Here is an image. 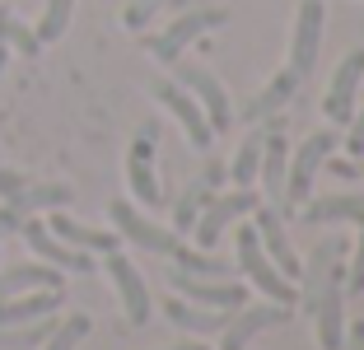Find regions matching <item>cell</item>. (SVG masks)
<instances>
[{
	"mask_svg": "<svg viewBox=\"0 0 364 350\" xmlns=\"http://www.w3.org/2000/svg\"><path fill=\"white\" fill-rule=\"evenodd\" d=\"M238 271H243L247 280H252V290H257L262 299H271V304H299V290H294V280L280 276V266L267 257V248H262L257 229L252 224H238Z\"/></svg>",
	"mask_w": 364,
	"mask_h": 350,
	"instance_id": "1",
	"label": "cell"
},
{
	"mask_svg": "<svg viewBox=\"0 0 364 350\" xmlns=\"http://www.w3.org/2000/svg\"><path fill=\"white\" fill-rule=\"evenodd\" d=\"M225 23H229L225 5H192V10H182L164 33H150L145 47H150V56H159L164 65H173V61H182V52H187L196 38H205L210 28H225Z\"/></svg>",
	"mask_w": 364,
	"mask_h": 350,
	"instance_id": "2",
	"label": "cell"
},
{
	"mask_svg": "<svg viewBox=\"0 0 364 350\" xmlns=\"http://www.w3.org/2000/svg\"><path fill=\"white\" fill-rule=\"evenodd\" d=\"M341 145V136H336V127H322L313 131L309 140H304L299 149H294V159H289L285 169V211L280 215H294L304 201L313 196V182H318V169L327 164V154Z\"/></svg>",
	"mask_w": 364,
	"mask_h": 350,
	"instance_id": "3",
	"label": "cell"
},
{
	"mask_svg": "<svg viewBox=\"0 0 364 350\" xmlns=\"http://www.w3.org/2000/svg\"><path fill=\"white\" fill-rule=\"evenodd\" d=\"M346 253H350V238H346V233H327V238L304 257V266H299V304L309 308V313H313V304H318V295L327 290V280L346 276Z\"/></svg>",
	"mask_w": 364,
	"mask_h": 350,
	"instance_id": "4",
	"label": "cell"
},
{
	"mask_svg": "<svg viewBox=\"0 0 364 350\" xmlns=\"http://www.w3.org/2000/svg\"><path fill=\"white\" fill-rule=\"evenodd\" d=\"M173 80H178L187 94L201 103V112H205V122H210V131L220 136V131H229L234 127V107H229V94H225V85L215 80L205 65H192V61H173Z\"/></svg>",
	"mask_w": 364,
	"mask_h": 350,
	"instance_id": "5",
	"label": "cell"
},
{
	"mask_svg": "<svg viewBox=\"0 0 364 350\" xmlns=\"http://www.w3.org/2000/svg\"><path fill=\"white\" fill-rule=\"evenodd\" d=\"M257 206H262V201H257V191H252V187L215 191V196H210V206L201 211V220L192 224V233H196V248H201V253H210V248L220 243V233H225V229H229L234 220H243V215H252Z\"/></svg>",
	"mask_w": 364,
	"mask_h": 350,
	"instance_id": "6",
	"label": "cell"
},
{
	"mask_svg": "<svg viewBox=\"0 0 364 350\" xmlns=\"http://www.w3.org/2000/svg\"><path fill=\"white\" fill-rule=\"evenodd\" d=\"M322 0H299V14H294V33H289V70L304 80H313L318 70V52H322Z\"/></svg>",
	"mask_w": 364,
	"mask_h": 350,
	"instance_id": "7",
	"label": "cell"
},
{
	"mask_svg": "<svg viewBox=\"0 0 364 350\" xmlns=\"http://www.w3.org/2000/svg\"><path fill=\"white\" fill-rule=\"evenodd\" d=\"M154 140H159V127L154 122H145V127L136 131V140H131L127 149V182H131V196H136L140 206H164V191H159V178H154Z\"/></svg>",
	"mask_w": 364,
	"mask_h": 350,
	"instance_id": "8",
	"label": "cell"
},
{
	"mask_svg": "<svg viewBox=\"0 0 364 350\" xmlns=\"http://www.w3.org/2000/svg\"><path fill=\"white\" fill-rule=\"evenodd\" d=\"M107 215H112V224H117L122 238H127L131 248H140V253L173 257V253H178V243H182V238H178L173 229H164V224L145 220V215H140L131 201H112V206H107Z\"/></svg>",
	"mask_w": 364,
	"mask_h": 350,
	"instance_id": "9",
	"label": "cell"
},
{
	"mask_svg": "<svg viewBox=\"0 0 364 350\" xmlns=\"http://www.w3.org/2000/svg\"><path fill=\"white\" fill-rule=\"evenodd\" d=\"M150 94L159 98L173 117H178V127L187 131V145H192V149H210L215 145V131H210V122H205L201 103H196V98L178 85V80H164V75H159V80L150 85Z\"/></svg>",
	"mask_w": 364,
	"mask_h": 350,
	"instance_id": "10",
	"label": "cell"
},
{
	"mask_svg": "<svg viewBox=\"0 0 364 350\" xmlns=\"http://www.w3.org/2000/svg\"><path fill=\"white\" fill-rule=\"evenodd\" d=\"M289 318H294V308H289V304H271V299H267V304H243V308L229 313L225 332H220V350H243L257 332L285 327Z\"/></svg>",
	"mask_w": 364,
	"mask_h": 350,
	"instance_id": "11",
	"label": "cell"
},
{
	"mask_svg": "<svg viewBox=\"0 0 364 350\" xmlns=\"http://www.w3.org/2000/svg\"><path fill=\"white\" fill-rule=\"evenodd\" d=\"M70 196H75V187H65V182H28L19 196L0 206V233H14L38 211H61V206H70Z\"/></svg>",
	"mask_w": 364,
	"mask_h": 350,
	"instance_id": "12",
	"label": "cell"
},
{
	"mask_svg": "<svg viewBox=\"0 0 364 350\" xmlns=\"http://www.w3.org/2000/svg\"><path fill=\"white\" fill-rule=\"evenodd\" d=\"M225 182H229V164L205 159V173H196V178L187 182V191L173 201V233H192V224L201 220V211L210 206V196L225 187Z\"/></svg>",
	"mask_w": 364,
	"mask_h": 350,
	"instance_id": "13",
	"label": "cell"
},
{
	"mask_svg": "<svg viewBox=\"0 0 364 350\" xmlns=\"http://www.w3.org/2000/svg\"><path fill=\"white\" fill-rule=\"evenodd\" d=\"M364 80V47H355V52L341 56V65H336L332 85H327V94H322V112H327V122L332 127H350L355 117V89H360Z\"/></svg>",
	"mask_w": 364,
	"mask_h": 350,
	"instance_id": "14",
	"label": "cell"
},
{
	"mask_svg": "<svg viewBox=\"0 0 364 350\" xmlns=\"http://www.w3.org/2000/svg\"><path fill=\"white\" fill-rule=\"evenodd\" d=\"M168 285L178 290L187 304H201V308H225V313H234V308H243V304H247V290L238 285V280L187 276V271H178V266H168Z\"/></svg>",
	"mask_w": 364,
	"mask_h": 350,
	"instance_id": "15",
	"label": "cell"
},
{
	"mask_svg": "<svg viewBox=\"0 0 364 350\" xmlns=\"http://www.w3.org/2000/svg\"><path fill=\"white\" fill-rule=\"evenodd\" d=\"M107 276H112V285H117V299H122V313H127L131 327H145L150 322V290H145V276H140L136 266H131V257L122 253H107Z\"/></svg>",
	"mask_w": 364,
	"mask_h": 350,
	"instance_id": "16",
	"label": "cell"
},
{
	"mask_svg": "<svg viewBox=\"0 0 364 350\" xmlns=\"http://www.w3.org/2000/svg\"><path fill=\"white\" fill-rule=\"evenodd\" d=\"M19 229H23V238H28V248H33L38 257H43L47 266H56V271H80V276H89V271H94V257L80 253V248H65L61 238H56V233L47 229V220L28 215V220H23Z\"/></svg>",
	"mask_w": 364,
	"mask_h": 350,
	"instance_id": "17",
	"label": "cell"
},
{
	"mask_svg": "<svg viewBox=\"0 0 364 350\" xmlns=\"http://www.w3.org/2000/svg\"><path fill=\"white\" fill-rule=\"evenodd\" d=\"M252 229H257L267 257L280 266V276L299 280V266L304 262H299V253L289 248V233H285V224H280V211H276V206H257V211H252Z\"/></svg>",
	"mask_w": 364,
	"mask_h": 350,
	"instance_id": "18",
	"label": "cell"
},
{
	"mask_svg": "<svg viewBox=\"0 0 364 350\" xmlns=\"http://www.w3.org/2000/svg\"><path fill=\"white\" fill-rule=\"evenodd\" d=\"M285 169H289V145H285V122L267 131V145H262V169H257V182L267 191V206L285 211Z\"/></svg>",
	"mask_w": 364,
	"mask_h": 350,
	"instance_id": "19",
	"label": "cell"
},
{
	"mask_svg": "<svg viewBox=\"0 0 364 350\" xmlns=\"http://www.w3.org/2000/svg\"><path fill=\"white\" fill-rule=\"evenodd\" d=\"M304 224H364V196L360 191H332V196H309V201L299 206Z\"/></svg>",
	"mask_w": 364,
	"mask_h": 350,
	"instance_id": "20",
	"label": "cell"
},
{
	"mask_svg": "<svg viewBox=\"0 0 364 350\" xmlns=\"http://www.w3.org/2000/svg\"><path fill=\"white\" fill-rule=\"evenodd\" d=\"M164 318L173 322V327L192 332V336H220L229 322L225 308H201V304H187V299H164Z\"/></svg>",
	"mask_w": 364,
	"mask_h": 350,
	"instance_id": "21",
	"label": "cell"
},
{
	"mask_svg": "<svg viewBox=\"0 0 364 350\" xmlns=\"http://www.w3.org/2000/svg\"><path fill=\"white\" fill-rule=\"evenodd\" d=\"M294 94H299V75L285 65L280 75H271V85H267V89H257V94L243 103V122L252 127V122H267V117H276Z\"/></svg>",
	"mask_w": 364,
	"mask_h": 350,
	"instance_id": "22",
	"label": "cell"
},
{
	"mask_svg": "<svg viewBox=\"0 0 364 350\" xmlns=\"http://www.w3.org/2000/svg\"><path fill=\"white\" fill-rule=\"evenodd\" d=\"M47 229H52L65 248H80V253H117V248H122V233L89 229V224L70 220V215H52V220H47Z\"/></svg>",
	"mask_w": 364,
	"mask_h": 350,
	"instance_id": "23",
	"label": "cell"
},
{
	"mask_svg": "<svg viewBox=\"0 0 364 350\" xmlns=\"http://www.w3.org/2000/svg\"><path fill=\"white\" fill-rule=\"evenodd\" d=\"M280 122V112L276 117H267V122H252V131L243 136V145H238V154H234V164H229V182L234 187H252L257 182V169H262V145H267V131Z\"/></svg>",
	"mask_w": 364,
	"mask_h": 350,
	"instance_id": "24",
	"label": "cell"
},
{
	"mask_svg": "<svg viewBox=\"0 0 364 350\" xmlns=\"http://www.w3.org/2000/svg\"><path fill=\"white\" fill-rule=\"evenodd\" d=\"M23 290H61V271L47 262H23V266L0 271V299L23 295Z\"/></svg>",
	"mask_w": 364,
	"mask_h": 350,
	"instance_id": "25",
	"label": "cell"
},
{
	"mask_svg": "<svg viewBox=\"0 0 364 350\" xmlns=\"http://www.w3.org/2000/svg\"><path fill=\"white\" fill-rule=\"evenodd\" d=\"M61 308V290H38V295L19 299H0V327H14V322H33V318H47V313H56Z\"/></svg>",
	"mask_w": 364,
	"mask_h": 350,
	"instance_id": "26",
	"label": "cell"
},
{
	"mask_svg": "<svg viewBox=\"0 0 364 350\" xmlns=\"http://www.w3.org/2000/svg\"><path fill=\"white\" fill-rule=\"evenodd\" d=\"M178 271H187V276H205V280H229L234 276V262H220V257H210V253H201V248H187V243H178V253L168 257Z\"/></svg>",
	"mask_w": 364,
	"mask_h": 350,
	"instance_id": "27",
	"label": "cell"
},
{
	"mask_svg": "<svg viewBox=\"0 0 364 350\" xmlns=\"http://www.w3.org/2000/svg\"><path fill=\"white\" fill-rule=\"evenodd\" d=\"M52 332H56L52 313H47V318H33V322H14V327H0V350H28V346H43Z\"/></svg>",
	"mask_w": 364,
	"mask_h": 350,
	"instance_id": "28",
	"label": "cell"
},
{
	"mask_svg": "<svg viewBox=\"0 0 364 350\" xmlns=\"http://www.w3.org/2000/svg\"><path fill=\"white\" fill-rule=\"evenodd\" d=\"M89 332H94V318H89V313H70L65 322H56V332L43 341V350H75Z\"/></svg>",
	"mask_w": 364,
	"mask_h": 350,
	"instance_id": "29",
	"label": "cell"
},
{
	"mask_svg": "<svg viewBox=\"0 0 364 350\" xmlns=\"http://www.w3.org/2000/svg\"><path fill=\"white\" fill-rule=\"evenodd\" d=\"M70 14H75V0H47L43 19H38V43H56L70 28Z\"/></svg>",
	"mask_w": 364,
	"mask_h": 350,
	"instance_id": "30",
	"label": "cell"
},
{
	"mask_svg": "<svg viewBox=\"0 0 364 350\" xmlns=\"http://www.w3.org/2000/svg\"><path fill=\"white\" fill-rule=\"evenodd\" d=\"M346 295H364V224L355 233V253L346 262Z\"/></svg>",
	"mask_w": 364,
	"mask_h": 350,
	"instance_id": "31",
	"label": "cell"
},
{
	"mask_svg": "<svg viewBox=\"0 0 364 350\" xmlns=\"http://www.w3.org/2000/svg\"><path fill=\"white\" fill-rule=\"evenodd\" d=\"M0 38H5V43H14L23 56H33L38 47H43V43H38V33H28L23 23H14V19H0Z\"/></svg>",
	"mask_w": 364,
	"mask_h": 350,
	"instance_id": "32",
	"label": "cell"
},
{
	"mask_svg": "<svg viewBox=\"0 0 364 350\" xmlns=\"http://www.w3.org/2000/svg\"><path fill=\"white\" fill-rule=\"evenodd\" d=\"M346 154H350V159H360V154H364V107L350 117V136H346Z\"/></svg>",
	"mask_w": 364,
	"mask_h": 350,
	"instance_id": "33",
	"label": "cell"
},
{
	"mask_svg": "<svg viewBox=\"0 0 364 350\" xmlns=\"http://www.w3.org/2000/svg\"><path fill=\"white\" fill-rule=\"evenodd\" d=\"M159 5H164V0H136V5H131V10L122 14V23H127V28H140V23L150 19V14L159 10Z\"/></svg>",
	"mask_w": 364,
	"mask_h": 350,
	"instance_id": "34",
	"label": "cell"
},
{
	"mask_svg": "<svg viewBox=\"0 0 364 350\" xmlns=\"http://www.w3.org/2000/svg\"><path fill=\"white\" fill-rule=\"evenodd\" d=\"M28 187V178H19V173H10V169H0V196L10 201V196H19V191Z\"/></svg>",
	"mask_w": 364,
	"mask_h": 350,
	"instance_id": "35",
	"label": "cell"
},
{
	"mask_svg": "<svg viewBox=\"0 0 364 350\" xmlns=\"http://www.w3.org/2000/svg\"><path fill=\"white\" fill-rule=\"evenodd\" d=\"M327 169H332V178H360V164L355 159H332Z\"/></svg>",
	"mask_w": 364,
	"mask_h": 350,
	"instance_id": "36",
	"label": "cell"
},
{
	"mask_svg": "<svg viewBox=\"0 0 364 350\" xmlns=\"http://www.w3.org/2000/svg\"><path fill=\"white\" fill-rule=\"evenodd\" d=\"M168 350H210L205 341H178V346H168Z\"/></svg>",
	"mask_w": 364,
	"mask_h": 350,
	"instance_id": "37",
	"label": "cell"
},
{
	"mask_svg": "<svg viewBox=\"0 0 364 350\" xmlns=\"http://www.w3.org/2000/svg\"><path fill=\"white\" fill-rule=\"evenodd\" d=\"M173 5H210V0H173Z\"/></svg>",
	"mask_w": 364,
	"mask_h": 350,
	"instance_id": "38",
	"label": "cell"
},
{
	"mask_svg": "<svg viewBox=\"0 0 364 350\" xmlns=\"http://www.w3.org/2000/svg\"><path fill=\"white\" fill-rule=\"evenodd\" d=\"M0 70H5V47H0Z\"/></svg>",
	"mask_w": 364,
	"mask_h": 350,
	"instance_id": "39",
	"label": "cell"
}]
</instances>
